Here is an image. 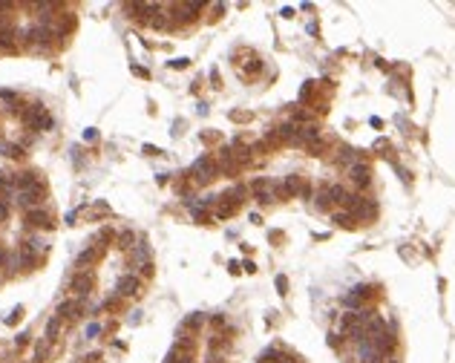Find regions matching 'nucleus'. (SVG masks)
I'll list each match as a JSON object with an SVG mask.
<instances>
[{
	"instance_id": "c03bdc74",
	"label": "nucleus",
	"mask_w": 455,
	"mask_h": 363,
	"mask_svg": "<svg viewBox=\"0 0 455 363\" xmlns=\"http://www.w3.org/2000/svg\"><path fill=\"white\" fill-rule=\"evenodd\" d=\"M242 268H245L248 274H254V271H256V265H254V262H251V259H245V262H242Z\"/></svg>"
},
{
	"instance_id": "a18cd8bd",
	"label": "nucleus",
	"mask_w": 455,
	"mask_h": 363,
	"mask_svg": "<svg viewBox=\"0 0 455 363\" xmlns=\"http://www.w3.org/2000/svg\"><path fill=\"white\" fill-rule=\"evenodd\" d=\"M141 274H144V277L153 274V265H150V262H144V265H141Z\"/></svg>"
},
{
	"instance_id": "dca6fc26",
	"label": "nucleus",
	"mask_w": 455,
	"mask_h": 363,
	"mask_svg": "<svg viewBox=\"0 0 455 363\" xmlns=\"http://www.w3.org/2000/svg\"><path fill=\"white\" fill-rule=\"evenodd\" d=\"M236 213V205L228 202L225 196H219V205H216V219H231Z\"/></svg>"
},
{
	"instance_id": "0eeeda50",
	"label": "nucleus",
	"mask_w": 455,
	"mask_h": 363,
	"mask_svg": "<svg viewBox=\"0 0 455 363\" xmlns=\"http://www.w3.org/2000/svg\"><path fill=\"white\" fill-rule=\"evenodd\" d=\"M349 179H351L354 187H369V182H372V167H369L366 161H357V164L349 167Z\"/></svg>"
},
{
	"instance_id": "2eb2a0df",
	"label": "nucleus",
	"mask_w": 455,
	"mask_h": 363,
	"mask_svg": "<svg viewBox=\"0 0 455 363\" xmlns=\"http://www.w3.org/2000/svg\"><path fill=\"white\" fill-rule=\"evenodd\" d=\"M17 32L12 29V26H3L0 29V49H6V52H15L17 49Z\"/></svg>"
},
{
	"instance_id": "2f4dec72",
	"label": "nucleus",
	"mask_w": 455,
	"mask_h": 363,
	"mask_svg": "<svg viewBox=\"0 0 455 363\" xmlns=\"http://www.w3.org/2000/svg\"><path fill=\"white\" fill-rule=\"evenodd\" d=\"M20 317H23V308L17 306V308H12V311L6 314V323L9 326H15V323H20Z\"/></svg>"
},
{
	"instance_id": "f257e3e1",
	"label": "nucleus",
	"mask_w": 455,
	"mask_h": 363,
	"mask_svg": "<svg viewBox=\"0 0 455 363\" xmlns=\"http://www.w3.org/2000/svg\"><path fill=\"white\" fill-rule=\"evenodd\" d=\"M23 124L26 127H32V130H40V133H46V130H52L55 127V121H52V115L46 113V107L43 104H29L23 110Z\"/></svg>"
},
{
	"instance_id": "6e6552de",
	"label": "nucleus",
	"mask_w": 455,
	"mask_h": 363,
	"mask_svg": "<svg viewBox=\"0 0 455 363\" xmlns=\"http://www.w3.org/2000/svg\"><path fill=\"white\" fill-rule=\"evenodd\" d=\"M61 320H75V317H81L84 314V297H75V300H64L61 306H58V311H55Z\"/></svg>"
},
{
	"instance_id": "f03ea898",
	"label": "nucleus",
	"mask_w": 455,
	"mask_h": 363,
	"mask_svg": "<svg viewBox=\"0 0 455 363\" xmlns=\"http://www.w3.org/2000/svg\"><path fill=\"white\" fill-rule=\"evenodd\" d=\"M216 170H219V164H216L210 156H199V159L193 161V167H190V179L196 182V185H208L210 179L216 176Z\"/></svg>"
},
{
	"instance_id": "79ce46f5",
	"label": "nucleus",
	"mask_w": 455,
	"mask_h": 363,
	"mask_svg": "<svg viewBox=\"0 0 455 363\" xmlns=\"http://www.w3.org/2000/svg\"><path fill=\"white\" fill-rule=\"evenodd\" d=\"M29 343V334H17V340H15V346L20 349V346H26Z\"/></svg>"
},
{
	"instance_id": "aec40b11",
	"label": "nucleus",
	"mask_w": 455,
	"mask_h": 363,
	"mask_svg": "<svg viewBox=\"0 0 455 363\" xmlns=\"http://www.w3.org/2000/svg\"><path fill=\"white\" fill-rule=\"evenodd\" d=\"M314 205H317V210H331V193H328V185L326 187H320V193H317V199H314Z\"/></svg>"
},
{
	"instance_id": "ea45409f",
	"label": "nucleus",
	"mask_w": 455,
	"mask_h": 363,
	"mask_svg": "<svg viewBox=\"0 0 455 363\" xmlns=\"http://www.w3.org/2000/svg\"><path fill=\"white\" fill-rule=\"evenodd\" d=\"M268 239H271V242H282L285 236H282V231H271V234H268Z\"/></svg>"
},
{
	"instance_id": "393cba45",
	"label": "nucleus",
	"mask_w": 455,
	"mask_h": 363,
	"mask_svg": "<svg viewBox=\"0 0 455 363\" xmlns=\"http://www.w3.org/2000/svg\"><path fill=\"white\" fill-rule=\"evenodd\" d=\"M331 222H334V225H340V228H354V222H357V219H354L349 210H346V213H334V216H331Z\"/></svg>"
},
{
	"instance_id": "72a5a7b5",
	"label": "nucleus",
	"mask_w": 455,
	"mask_h": 363,
	"mask_svg": "<svg viewBox=\"0 0 455 363\" xmlns=\"http://www.w3.org/2000/svg\"><path fill=\"white\" fill-rule=\"evenodd\" d=\"M187 64H190L187 58H176V61H170V66H173V69H184Z\"/></svg>"
},
{
	"instance_id": "e433bc0d",
	"label": "nucleus",
	"mask_w": 455,
	"mask_h": 363,
	"mask_svg": "<svg viewBox=\"0 0 455 363\" xmlns=\"http://www.w3.org/2000/svg\"><path fill=\"white\" fill-rule=\"evenodd\" d=\"M144 153L147 156H161V150L159 147H153V144H144Z\"/></svg>"
},
{
	"instance_id": "37998d69",
	"label": "nucleus",
	"mask_w": 455,
	"mask_h": 363,
	"mask_svg": "<svg viewBox=\"0 0 455 363\" xmlns=\"http://www.w3.org/2000/svg\"><path fill=\"white\" fill-rule=\"evenodd\" d=\"M133 72H136L138 78H150V72H147V69H141V66H133Z\"/></svg>"
},
{
	"instance_id": "473e14b6",
	"label": "nucleus",
	"mask_w": 455,
	"mask_h": 363,
	"mask_svg": "<svg viewBox=\"0 0 455 363\" xmlns=\"http://www.w3.org/2000/svg\"><path fill=\"white\" fill-rule=\"evenodd\" d=\"M274 285H277V291H280V294H285V291H288V280H285V277H277V280H274Z\"/></svg>"
},
{
	"instance_id": "ddd939ff",
	"label": "nucleus",
	"mask_w": 455,
	"mask_h": 363,
	"mask_svg": "<svg viewBox=\"0 0 455 363\" xmlns=\"http://www.w3.org/2000/svg\"><path fill=\"white\" fill-rule=\"evenodd\" d=\"M357 355H360V360H363V363H384V355H380V352H377L369 340L357 343Z\"/></svg>"
},
{
	"instance_id": "7c9ffc66",
	"label": "nucleus",
	"mask_w": 455,
	"mask_h": 363,
	"mask_svg": "<svg viewBox=\"0 0 455 363\" xmlns=\"http://www.w3.org/2000/svg\"><path fill=\"white\" fill-rule=\"evenodd\" d=\"M202 323H205V317H202V314H190L187 320H184V329H193V331H196Z\"/></svg>"
},
{
	"instance_id": "4c0bfd02",
	"label": "nucleus",
	"mask_w": 455,
	"mask_h": 363,
	"mask_svg": "<svg viewBox=\"0 0 455 363\" xmlns=\"http://www.w3.org/2000/svg\"><path fill=\"white\" fill-rule=\"evenodd\" d=\"M233 121H251V113H231Z\"/></svg>"
},
{
	"instance_id": "58836bf2",
	"label": "nucleus",
	"mask_w": 455,
	"mask_h": 363,
	"mask_svg": "<svg viewBox=\"0 0 455 363\" xmlns=\"http://www.w3.org/2000/svg\"><path fill=\"white\" fill-rule=\"evenodd\" d=\"M3 265H9V254H6V248L0 245V268H3Z\"/></svg>"
},
{
	"instance_id": "cd10ccee",
	"label": "nucleus",
	"mask_w": 455,
	"mask_h": 363,
	"mask_svg": "<svg viewBox=\"0 0 455 363\" xmlns=\"http://www.w3.org/2000/svg\"><path fill=\"white\" fill-rule=\"evenodd\" d=\"M147 257H150V248H147L144 242H138V245H136V254H133V259L144 265V262H147Z\"/></svg>"
},
{
	"instance_id": "a878e982",
	"label": "nucleus",
	"mask_w": 455,
	"mask_h": 363,
	"mask_svg": "<svg viewBox=\"0 0 455 363\" xmlns=\"http://www.w3.org/2000/svg\"><path fill=\"white\" fill-rule=\"evenodd\" d=\"M133 242H136V236H133V231H121V234H118V248H121V251H130V248H136Z\"/></svg>"
},
{
	"instance_id": "5701e85b",
	"label": "nucleus",
	"mask_w": 455,
	"mask_h": 363,
	"mask_svg": "<svg viewBox=\"0 0 455 363\" xmlns=\"http://www.w3.org/2000/svg\"><path fill=\"white\" fill-rule=\"evenodd\" d=\"M222 196H225L228 202H233L236 208H240L242 202H245V187H242V185H233L231 190H228V193H222Z\"/></svg>"
},
{
	"instance_id": "7ed1b4c3",
	"label": "nucleus",
	"mask_w": 455,
	"mask_h": 363,
	"mask_svg": "<svg viewBox=\"0 0 455 363\" xmlns=\"http://www.w3.org/2000/svg\"><path fill=\"white\" fill-rule=\"evenodd\" d=\"M251 190H254V199L259 202V205H271V202H277L280 196H277V182H271V179H256L254 185H251Z\"/></svg>"
},
{
	"instance_id": "f3484780",
	"label": "nucleus",
	"mask_w": 455,
	"mask_h": 363,
	"mask_svg": "<svg viewBox=\"0 0 455 363\" xmlns=\"http://www.w3.org/2000/svg\"><path fill=\"white\" fill-rule=\"evenodd\" d=\"M23 251H29V254H35V257H38V254H43V251H46V242L40 239V236H26V239H23Z\"/></svg>"
},
{
	"instance_id": "f704fd0d",
	"label": "nucleus",
	"mask_w": 455,
	"mask_h": 363,
	"mask_svg": "<svg viewBox=\"0 0 455 363\" xmlns=\"http://www.w3.org/2000/svg\"><path fill=\"white\" fill-rule=\"evenodd\" d=\"M9 219V202H0V222Z\"/></svg>"
},
{
	"instance_id": "4be33fe9",
	"label": "nucleus",
	"mask_w": 455,
	"mask_h": 363,
	"mask_svg": "<svg viewBox=\"0 0 455 363\" xmlns=\"http://www.w3.org/2000/svg\"><path fill=\"white\" fill-rule=\"evenodd\" d=\"M150 26L153 29H170V15H164V6L150 17Z\"/></svg>"
},
{
	"instance_id": "412c9836",
	"label": "nucleus",
	"mask_w": 455,
	"mask_h": 363,
	"mask_svg": "<svg viewBox=\"0 0 455 363\" xmlns=\"http://www.w3.org/2000/svg\"><path fill=\"white\" fill-rule=\"evenodd\" d=\"M337 164H357V150H351V147H340V153H337Z\"/></svg>"
},
{
	"instance_id": "09e8293b",
	"label": "nucleus",
	"mask_w": 455,
	"mask_h": 363,
	"mask_svg": "<svg viewBox=\"0 0 455 363\" xmlns=\"http://www.w3.org/2000/svg\"><path fill=\"white\" fill-rule=\"evenodd\" d=\"M187 363H193V360H187Z\"/></svg>"
},
{
	"instance_id": "a19ab883",
	"label": "nucleus",
	"mask_w": 455,
	"mask_h": 363,
	"mask_svg": "<svg viewBox=\"0 0 455 363\" xmlns=\"http://www.w3.org/2000/svg\"><path fill=\"white\" fill-rule=\"evenodd\" d=\"M328 346H331V349L340 346V337H337V334H331V331H328Z\"/></svg>"
},
{
	"instance_id": "de8ad7c7",
	"label": "nucleus",
	"mask_w": 455,
	"mask_h": 363,
	"mask_svg": "<svg viewBox=\"0 0 455 363\" xmlns=\"http://www.w3.org/2000/svg\"><path fill=\"white\" fill-rule=\"evenodd\" d=\"M98 360H101V355H98V352H92V355L87 357V363H98Z\"/></svg>"
},
{
	"instance_id": "4468645a",
	"label": "nucleus",
	"mask_w": 455,
	"mask_h": 363,
	"mask_svg": "<svg viewBox=\"0 0 455 363\" xmlns=\"http://www.w3.org/2000/svg\"><path fill=\"white\" fill-rule=\"evenodd\" d=\"M35 185H43L40 173H35V170H23V173H17V190H29V187H35Z\"/></svg>"
},
{
	"instance_id": "bb28decb",
	"label": "nucleus",
	"mask_w": 455,
	"mask_h": 363,
	"mask_svg": "<svg viewBox=\"0 0 455 363\" xmlns=\"http://www.w3.org/2000/svg\"><path fill=\"white\" fill-rule=\"evenodd\" d=\"M35 262H38V257L20 248V268H26V271H29V268H35Z\"/></svg>"
},
{
	"instance_id": "b1692460",
	"label": "nucleus",
	"mask_w": 455,
	"mask_h": 363,
	"mask_svg": "<svg viewBox=\"0 0 455 363\" xmlns=\"http://www.w3.org/2000/svg\"><path fill=\"white\" fill-rule=\"evenodd\" d=\"M58 331H61V317H52V320L46 323V334H43V337L49 340V343H55V337H58Z\"/></svg>"
},
{
	"instance_id": "49530a36",
	"label": "nucleus",
	"mask_w": 455,
	"mask_h": 363,
	"mask_svg": "<svg viewBox=\"0 0 455 363\" xmlns=\"http://www.w3.org/2000/svg\"><path fill=\"white\" fill-rule=\"evenodd\" d=\"M210 323H213V326H222L225 317H222V314H213V317H210Z\"/></svg>"
},
{
	"instance_id": "423d86ee",
	"label": "nucleus",
	"mask_w": 455,
	"mask_h": 363,
	"mask_svg": "<svg viewBox=\"0 0 455 363\" xmlns=\"http://www.w3.org/2000/svg\"><path fill=\"white\" fill-rule=\"evenodd\" d=\"M92 285H95V277L89 274V271H78L69 280V291H75L78 297H87L89 291H92Z\"/></svg>"
},
{
	"instance_id": "20e7f679",
	"label": "nucleus",
	"mask_w": 455,
	"mask_h": 363,
	"mask_svg": "<svg viewBox=\"0 0 455 363\" xmlns=\"http://www.w3.org/2000/svg\"><path fill=\"white\" fill-rule=\"evenodd\" d=\"M43 196H46V185H35V187H29V190H17V199L15 202L20 205V208L32 210V208H40Z\"/></svg>"
},
{
	"instance_id": "9b49d317",
	"label": "nucleus",
	"mask_w": 455,
	"mask_h": 363,
	"mask_svg": "<svg viewBox=\"0 0 455 363\" xmlns=\"http://www.w3.org/2000/svg\"><path fill=\"white\" fill-rule=\"evenodd\" d=\"M202 9H205V3H173L170 12H176V17L182 23H190L193 17H196V12H202Z\"/></svg>"
},
{
	"instance_id": "c9c22d12",
	"label": "nucleus",
	"mask_w": 455,
	"mask_h": 363,
	"mask_svg": "<svg viewBox=\"0 0 455 363\" xmlns=\"http://www.w3.org/2000/svg\"><path fill=\"white\" fill-rule=\"evenodd\" d=\"M98 331H101V326H98V323H92V326H87V337H95Z\"/></svg>"
},
{
	"instance_id": "c85d7f7f",
	"label": "nucleus",
	"mask_w": 455,
	"mask_h": 363,
	"mask_svg": "<svg viewBox=\"0 0 455 363\" xmlns=\"http://www.w3.org/2000/svg\"><path fill=\"white\" fill-rule=\"evenodd\" d=\"M46 355H49V340L43 337V340L38 343V346H35V360H43Z\"/></svg>"
},
{
	"instance_id": "9d476101",
	"label": "nucleus",
	"mask_w": 455,
	"mask_h": 363,
	"mask_svg": "<svg viewBox=\"0 0 455 363\" xmlns=\"http://www.w3.org/2000/svg\"><path fill=\"white\" fill-rule=\"evenodd\" d=\"M26 225H29V228H43V231H49V228H55V222H52V216H49L46 210L32 208V210H26Z\"/></svg>"
},
{
	"instance_id": "1a4fd4ad",
	"label": "nucleus",
	"mask_w": 455,
	"mask_h": 363,
	"mask_svg": "<svg viewBox=\"0 0 455 363\" xmlns=\"http://www.w3.org/2000/svg\"><path fill=\"white\" fill-rule=\"evenodd\" d=\"M138 288H141V282H138L136 274H124L115 282V294H118V297H136Z\"/></svg>"
},
{
	"instance_id": "39448f33",
	"label": "nucleus",
	"mask_w": 455,
	"mask_h": 363,
	"mask_svg": "<svg viewBox=\"0 0 455 363\" xmlns=\"http://www.w3.org/2000/svg\"><path fill=\"white\" fill-rule=\"evenodd\" d=\"M240 75L242 78H248V81H254V78H259L262 75V58L259 55H254V52H248V58L245 61H240Z\"/></svg>"
},
{
	"instance_id": "6ab92c4d",
	"label": "nucleus",
	"mask_w": 455,
	"mask_h": 363,
	"mask_svg": "<svg viewBox=\"0 0 455 363\" xmlns=\"http://www.w3.org/2000/svg\"><path fill=\"white\" fill-rule=\"evenodd\" d=\"M328 193H331V202L343 205V208H346V202H349V196H351L343 185H328Z\"/></svg>"
},
{
	"instance_id": "f8f14e48",
	"label": "nucleus",
	"mask_w": 455,
	"mask_h": 363,
	"mask_svg": "<svg viewBox=\"0 0 455 363\" xmlns=\"http://www.w3.org/2000/svg\"><path fill=\"white\" fill-rule=\"evenodd\" d=\"M104 257V245H92V248H87V251H81L78 254V268L84 271L87 265H92V262H98V259Z\"/></svg>"
},
{
	"instance_id": "a211bd4d",
	"label": "nucleus",
	"mask_w": 455,
	"mask_h": 363,
	"mask_svg": "<svg viewBox=\"0 0 455 363\" xmlns=\"http://www.w3.org/2000/svg\"><path fill=\"white\" fill-rule=\"evenodd\" d=\"M351 297H357V300H372V294H375V285H369V282H360V285H354V288L349 291Z\"/></svg>"
},
{
	"instance_id": "c756f323",
	"label": "nucleus",
	"mask_w": 455,
	"mask_h": 363,
	"mask_svg": "<svg viewBox=\"0 0 455 363\" xmlns=\"http://www.w3.org/2000/svg\"><path fill=\"white\" fill-rule=\"evenodd\" d=\"M259 363H280V349H268L265 355H259Z\"/></svg>"
}]
</instances>
